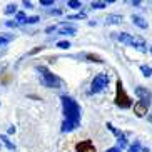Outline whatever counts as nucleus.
Returning a JSON list of instances; mask_svg holds the SVG:
<instances>
[{
  "mask_svg": "<svg viewBox=\"0 0 152 152\" xmlns=\"http://www.w3.org/2000/svg\"><path fill=\"white\" fill-rule=\"evenodd\" d=\"M117 40H121L122 44H127V45H134L135 37H132L130 34H125V32H122V34H119V35H117Z\"/></svg>",
  "mask_w": 152,
  "mask_h": 152,
  "instance_id": "nucleus-9",
  "label": "nucleus"
},
{
  "mask_svg": "<svg viewBox=\"0 0 152 152\" xmlns=\"http://www.w3.org/2000/svg\"><path fill=\"white\" fill-rule=\"evenodd\" d=\"M135 95H137L142 102H145L149 105L151 104V99H152V92L145 87H135Z\"/></svg>",
  "mask_w": 152,
  "mask_h": 152,
  "instance_id": "nucleus-5",
  "label": "nucleus"
},
{
  "mask_svg": "<svg viewBox=\"0 0 152 152\" xmlns=\"http://www.w3.org/2000/svg\"><path fill=\"white\" fill-rule=\"evenodd\" d=\"M5 25H7V27H17L18 23L17 22H10V20H9V22H5Z\"/></svg>",
  "mask_w": 152,
  "mask_h": 152,
  "instance_id": "nucleus-27",
  "label": "nucleus"
},
{
  "mask_svg": "<svg viewBox=\"0 0 152 152\" xmlns=\"http://www.w3.org/2000/svg\"><path fill=\"white\" fill-rule=\"evenodd\" d=\"M115 105L121 107V109H129L130 105H132V100H130V97L127 95V92H125L121 79L117 80V85H115Z\"/></svg>",
  "mask_w": 152,
  "mask_h": 152,
  "instance_id": "nucleus-3",
  "label": "nucleus"
},
{
  "mask_svg": "<svg viewBox=\"0 0 152 152\" xmlns=\"http://www.w3.org/2000/svg\"><path fill=\"white\" fill-rule=\"evenodd\" d=\"M121 22H122V15L112 14V15H107V17H105V23H107V25H115V23H121Z\"/></svg>",
  "mask_w": 152,
  "mask_h": 152,
  "instance_id": "nucleus-10",
  "label": "nucleus"
},
{
  "mask_svg": "<svg viewBox=\"0 0 152 152\" xmlns=\"http://www.w3.org/2000/svg\"><path fill=\"white\" fill-rule=\"evenodd\" d=\"M57 47L58 49H69V47H70V42L69 40H60V42H57Z\"/></svg>",
  "mask_w": 152,
  "mask_h": 152,
  "instance_id": "nucleus-20",
  "label": "nucleus"
},
{
  "mask_svg": "<svg viewBox=\"0 0 152 152\" xmlns=\"http://www.w3.org/2000/svg\"><path fill=\"white\" fill-rule=\"evenodd\" d=\"M50 14L52 15H60V10H50Z\"/></svg>",
  "mask_w": 152,
  "mask_h": 152,
  "instance_id": "nucleus-30",
  "label": "nucleus"
},
{
  "mask_svg": "<svg viewBox=\"0 0 152 152\" xmlns=\"http://www.w3.org/2000/svg\"><path fill=\"white\" fill-rule=\"evenodd\" d=\"M75 151L77 152H95V147L90 140H82V142H79L75 145Z\"/></svg>",
  "mask_w": 152,
  "mask_h": 152,
  "instance_id": "nucleus-8",
  "label": "nucleus"
},
{
  "mask_svg": "<svg viewBox=\"0 0 152 152\" xmlns=\"http://www.w3.org/2000/svg\"><path fill=\"white\" fill-rule=\"evenodd\" d=\"M14 132H15V127H14V125H10V127H9V134H14Z\"/></svg>",
  "mask_w": 152,
  "mask_h": 152,
  "instance_id": "nucleus-31",
  "label": "nucleus"
},
{
  "mask_svg": "<svg viewBox=\"0 0 152 152\" xmlns=\"http://www.w3.org/2000/svg\"><path fill=\"white\" fill-rule=\"evenodd\" d=\"M5 14H7V15L17 14V5H15V4H9L7 7H5Z\"/></svg>",
  "mask_w": 152,
  "mask_h": 152,
  "instance_id": "nucleus-14",
  "label": "nucleus"
},
{
  "mask_svg": "<svg viewBox=\"0 0 152 152\" xmlns=\"http://www.w3.org/2000/svg\"><path fill=\"white\" fill-rule=\"evenodd\" d=\"M132 22L140 28H147V22H145L142 17H139V15H132Z\"/></svg>",
  "mask_w": 152,
  "mask_h": 152,
  "instance_id": "nucleus-11",
  "label": "nucleus"
},
{
  "mask_svg": "<svg viewBox=\"0 0 152 152\" xmlns=\"http://www.w3.org/2000/svg\"><path fill=\"white\" fill-rule=\"evenodd\" d=\"M134 114L137 117H144L149 114V105L145 102H142V100H139V102L134 104Z\"/></svg>",
  "mask_w": 152,
  "mask_h": 152,
  "instance_id": "nucleus-7",
  "label": "nucleus"
},
{
  "mask_svg": "<svg viewBox=\"0 0 152 152\" xmlns=\"http://www.w3.org/2000/svg\"><path fill=\"white\" fill-rule=\"evenodd\" d=\"M134 47L137 50H140V52H145V42H144V39H140V37H135V42H134Z\"/></svg>",
  "mask_w": 152,
  "mask_h": 152,
  "instance_id": "nucleus-12",
  "label": "nucleus"
},
{
  "mask_svg": "<svg viewBox=\"0 0 152 152\" xmlns=\"http://www.w3.org/2000/svg\"><path fill=\"white\" fill-rule=\"evenodd\" d=\"M104 7H107L105 2H92V9H104Z\"/></svg>",
  "mask_w": 152,
  "mask_h": 152,
  "instance_id": "nucleus-22",
  "label": "nucleus"
},
{
  "mask_svg": "<svg viewBox=\"0 0 152 152\" xmlns=\"http://www.w3.org/2000/svg\"><path fill=\"white\" fill-rule=\"evenodd\" d=\"M140 70H142V74L145 77H151L152 75V67H149V65H140Z\"/></svg>",
  "mask_w": 152,
  "mask_h": 152,
  "instance_id": "nucleus-16",
  "label": "nucleus"
},
{
  "mask_svg": "<svg viewBox=\"0 0 152 152\" xmlns=\"http://www.w3.org/2000/svg\"><path fill=\"white\" fill-rule=\"evenodd\" d=\"M37 72H39V75H40V82L45 85V87H50V89H58V87L62 85V80H60L57 75H54V74H52V72H50L47 67H44V65L37 67Z\"/></svg>",
  "mask_w": 152,
  "mask_h": 152,
  "instance_id": "nucleus-2",
  "label": "nucleus"
},
{
  "mask_svg": "<svg viewBox=\"0 0 152 152\" xmlns=\"http://www.w3.org/2000/svg\"><path fill=\"white\" fill-rule=\"evenodd\" d=\"M60 100H62L64 115H65V121L62 122V132H72L80 124V107L69 95H62Z\"/></svg>",
  "mask_w": 152,
  "mask_h": 152,
  "instance_id": "nucleus-1",
  "label": "nucleus"
},
{
  "mask_svg": "<svg viewBox=\"0 0 152 152\" xmlns=\"http://www.w3.org/2000/svg\"><path fill=\"white\" fill-rule=\"evenodd\" d=\"M55 30H58V34H62V35H75L77 27L72 23H60L55 27Z\"/></svg>",
  "mask_w": 152,
  "mask_h": 152,
  "instance_id": "nucleus-6",
  "label": "nucleus"
},
{
  "mask_svg": "<svg viewBox=\"0 0 152 152\" xmlns=\"http://www.w3.org/2000/svg\"><path fill=\"white\" fill-rule=\"evenodd\" d=\"M105 152H121V149H117V147H112V149H107Z\"/></svg>",
  "mask_w": 152,
  "mask_h": 152,
  "instance_id": "nucleus-28",
  "label": "nucleus"
},
{
  "mask_svg": "<svg viewBox=\"0 0 152 152\" xmlns=\"http://www.w3.org/2000/svg\"><path fill=\"white\" fill-rule=\"evenodd\" d=\"M40 20V18L37 17V15H34V17H27V23H37Z\"/></svg>",
  "mask_w": 152,
  "mask_h": 152,
  "instance_id": "nucleus-23",
  "label": "nucleus"
},
{
  "mask_svg": "<svg viewBox=\"0 0 152 152\" xmlns=\"http://www.w3.org/2000/svg\"><path fill=\"white\" fill-rule=\"evenodd\" d=\"M69 18H85V14H77V15H70Z\"/></svg>",
  "mask_w": 152,
  "mask_h": 152,
  "instance_id": "nucleus-26",
  "label": "nucleus"
},
{
  "mask_svg": "<svg viewBox=\"0 0 152 152\" xmlns=\"http://www.w3.org/2000/svg\"><path fill=\"white\" fill-rule=\"evenodd\" d=\"M0 140L5 144V147L9 149V151H15V145L9 140V137H7V135H0Z\"/></svg>",
  "mask_w": 152,
  "mask_h": 152,
  "instance_id": "nucleus-13",
  "label": "nucleus"
},
{
  "mask_svg": "<svg viewBox=\"0 0 152 152\" xmlns=\"http://www.w3.org/2000/svg\"><path fill=\"white\" fill-rule=\"evenodd\" d=\"M17 23H27V15L23 14V12H17Z\"/></svg>",
  "mask_w": 152,
  "mask_h": 152,
  "instance_id": "nucleus-15",
  "label": "nucleus"
},
{
  "mask_svg": "<svg viewBox=\"0 0 152 152\" xmlns=\"http://www.w3.org/2000/svg\"><path fill=\"white\" fill-rule=\"evenodd\" d=\"M67 5L70 7V9H80V7H82V4H80V2H77V0H69Z\"/></svg>",
  "mask_w": 152,
  "mask_h": 152,
  "instance_id": "nucleus-18",
  "label": "nucleus"
},
{
  "mask_svg": "<svg viewBox=\"0 0 152 152\" xmlns=\"http://www.w3.org/2000/svg\"><path fill=\"white\" fill-rule=\"evenodd\" d=\"M85 57L89 58L90 62H99V64H100V62H104L102 58L99 57V55H92V54H87V55H85Z\"/></svg>",
  "mask_w": 152,
  "mask_h": 152,
  "instance_id": "nucleus-19",
  "label": "nucleus"
},
{
  "mask_svg": "<svg viewBox=\"0 0 152 152\" xmlns=\"http://www.w3.org/2000/svg\"><path fill=\"white\" fill-rule=\"evenodd\" d=\"M40 5H44V7H49V5H54V0H40Z\"/></svg>",
  "mask_w": 152,
  "mask_h": 152,
  "instance_id": "nucleus-25",
  "label": "nucleus"
},
{
  "mask_svg": "<svg viewBox=\"0 0 152 152\" xmlns=\"http://www.w3.org/2000/svg\"><path fill=\"white\" fill-rule=\"evenodd\" d=\"M109 84V75L107 74H99V75L94 77V80L90 84V90L89 94H99V92H102Z\"/></svg>",
  "mask_w": 152,
  "mask_h": 152,
  "instance_id": "nucleus-4",
  "label": "nucleus"
},
{
  "mask_svg": "<svg viewBox=\"0 0 152 152\" xmlns=\"http://www.w3.org/2000/svg\"><path fill=\"white\" fill-rule=\"evenodd\" d=\"M151 52H152V47H151Z\"/></svg>",
  "mask_w": 152,
  "mask_h": 152,
  "instance_id": "nucleus-32",
  "label": "nucleus"
},
{
  "mask_svg": "<svg viewBox=\"0 0 152 152\" xmlns=\"http://www.w3.org/2000/svg\"><path fill=\"white\" fill-rule=\"evenodd\" d=\"M119 144H121V147H127V139H125V135L119 137Z\"/></svg>",
  "mask_w": 152,
  "mask_h": 152,
  "instance_id": "nucleus-24",
  "label": "nucleus"
},
{
  "mask_svg": "<svg viewBox=\"0 0 152 152\" xmlns=\"http://www.w3.org/2000/svg\"><path fill=\"white\" fill-rule=\"evenodd\" d=\"M23 7H27V9H32V2H27V0H25V2H23Z\"/></svg>",
  "mask_w": 152,
  "mask_h": 152,
  "instance_id": "nucleus-29",
  "label": "nucleus"
},
{
  "mask_svg": "<svg viewBox=\"0 0 152 152\" xmlns=\"http://www.w3.org/2000/svg\"><path fill=\"white\" fill-rule=\"evenodd\" d=\"M12 39H14V35H0V47L5 45V44H9Z\"/></svg>",
  "mask_w": 152,
  "mask_h": 152,
  "instance_id": "nucleus-17",
  "label": "nucleus"
},
{
  "mask_svg": "<svg viewBox=\"0 0 152 152\" xmlns=\"http://www.w3.org/2000/svg\"><path fill=\"white\" fill-rule=\"evenodd\" d=\"M139 151H140V144H139V140H135L134 145L129 147V152H139Z\"/></svg>",
  "mask_w": 152,
  "mask_h": 152,
  "instance_id": "nucleus-21",
  "label": "nucleus"
}]
</instances>
